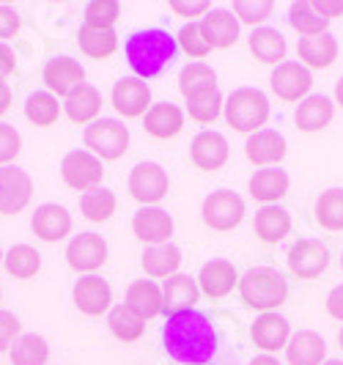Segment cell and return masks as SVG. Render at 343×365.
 Wrapping results in <instances>:
<instances>
[{"mask_svg": "<svg viewBox=\"0 0 343 365\" xmlns=\"http://www.w3.org/2000/svg\"><path fill=\"white\" fill-rule=\"evenodd\" d=\"M190 160L200 170H220L228 163V140L220 132L206 129V132L195 135V140L190 146Z\"/></svg>", "mask_w": 343, "mask_h": 365, "instance_id": "19", "label": "cell"}, {"mask_svg": "<svg viewBox=\"0 0 343 365\" xmlns=\"http://www.w3.org/2000/svg\"><path fill=\"white\" fill-rule=\"evenodd\" d=\"M200 28H203L206 41L212 44V50H225V47L236 44V38H239V19L225 9L209 11L200 22Z\"/></svg>", "mask_w": 343, "mask_h": 365, "instance_id": "25", "label": "cell"}, {"mask_svg": "<svg viewBox=\"0 0 343 365\" xmlns=\"http://www.w3.org/2000/svg\"><path fill=\"white\" fill-rule=\"evenodd\" d=\"M179 91L190 99L206 91H217V74L209 63H190L179 74Z\"/></svg>", "mask_w": 343, "mask_h": 365, "instance_id": "36", "label": "cell"}, {"mask_svg": "<svg viewBox=\"0 0 343 365\" xmlns=\"http://www.w3.org/2000/svg\"><path fill=\"white\" fill-rule=\"evenodd\" d=\"M200 297L198 280L190 274H173L163 286V313L179 316V313L195 311V302Z\"/></svg>", "mask_w": 343, "mask_h": 365, "instance_id": "17", "label": "cell"}, {"mask_svg": "<svg viewBox=\"0 0 343 365\" xmlns=\"http://www.w3.org/2000/svg\"><path fill=\"white\" fill-rule=\"evenodd\" d=\"M165 351L184 365H203L215 357L217 335L212 322L198 311L170 316L163 327Z\"/></svg>", "mask_w": 343, "mask_h": 365, "instance_id": "1", "label": "cell"}, {"mask_svg": "<svg viewBox=\"0 0 343 365\" xmlns=\"http://www.w3.org/2000/svg\"><path fill=\"white\" fill-rule=\"evenodd\" d=\"M124 53L138 77H157L176 55V38L163 28L138 31L127 38Z\"/></svg>", "mask_w": 343, "mask_h": 365, "instance_id": "2", "label": "cell"}, {"mask_svg": "<svg viewBox=\"0 0 343 365\" xmlns=\"http://www.w3.org/2000/svg\"><path fill=\"white\" fill-rule=\"evenodd\" d=\"M291 272L302 280H313L329 267V250L319 239H300L289 247Z\"/></svg>", "mask_w": 343, "mask_h": 365, "instance_id": "9", "label": "cell"}, {"mask_svg": "<svg viewBox=\"0 0 343 365\" xmlns=\"http://www.w3.org/2000/svg\"><path fill=\"white\" fill-rule=\"evenodd\" d=\"M168 173L163 165L157 163H138L129 173V192L135 201H140L143 206L160 203L168 195Z\"/></svg>", "mask_w": 343, "mask_h": 365, "instance_id": "7", "label": "cell"}, {"mask_svg": "<svg viewBox=\"0 0 343 365\" xmlns=\"http://www.w3.org/2000/svg\"><path fill=\"white\" fill-rule=\"evenodd\" d=\"M9 108H11V91H9L6 83H0V115H3Z\"/></svg>", "mask_w": 343, "mask_h": 365, "instance_id": "54", "label": "cell"}, {"mask_svg": "<svg viewBox=\"0 0 343 365\" xmlns=\"http://www.w3.org/2000/svg\"><path fill=\"white\" fill-rule=\"evenodd\" d=\"M335 99H338V105L343 108V77L335 83Z\"/></svg>", "mask_w": 343, "mask_h": 365, "instance_id": "56", "label": "cell"}, {"mask_svg": "<svg viewBox=\"0 0 343 365\" xmlns=\"http://www.w3.org/2000/svg\"><path fill=\"white\" fill-rule=\"evenodd\" d=\"M14 69H17V55H14V50L6 41H0V83L9 74H14Z\"/></svg>", "mask_w": 343, "mask_h": 365, "instance_id": "50", "label": "cell"}, {"mask_svg": "<svg viewBox=\"0 0 343 365\" xmlns=\"http://www.w3.org/2000/svg\"><path fill=\"white\" fill-rule=\"evenodd\" d=\"M25 115L31 124L36 127H53L61 115V105H58V96H53L50 91H36L28 96L25 102Z\"/></svg>", "mask_w": 343, "mask_h": 365, "instance_id": "41", "label": "cell"}, {"mask_svg": "<svg viewBox=\"0 0 343 365\" xmlns=\"http://www.w3.org/2000/svg\"><path fill=\"white\" fill-rule=\"evenodd\" d=\"M41 77H44V83H47V88H50L53 96H69L77 86L86 83V69L80 66V61L63 55V58L47 61Z\"/></svg>", "mask_w": 343, "mask_h": 365, "instance_id": "16", "label": "cell"}, {"mask_svg": "<svg viewBox=\"0 0 343 365\" xmlns=\"http://www.w3.org/2000/svg\"><path fill=\"white\" fill-rule=\"evenodd\" d=\"M270 83H272V91L277 93L283 102H300V99L310 91L313 77H310V72H307L302 63H297V61H283L280 66H275Z\"/></svg>", "mask_w": 343, "mask_h": 365, "instance_id": "11", "label": "cell"}, {"mask_svg": "<svg viewBox=\"0 0 343 365\" xmlns=\"http://www.w3.org/2000/svg\"><path fill=\"white\" fill-rule=\"evenodd\" d=\"M234 286H239V274L236 267L225 258H212L209 264L200 267L198 274V289L212 299H220L225 294L234 292Z\"/></svg>", "mask_w": 343, "mask_h": 365, "instance_id": "18", "label": "cell"}, {"mask_svg": "<svg viewBox=\"0 0 343 365\" xmlns=\"http://www.w3.org/2000/svg\"><path fill=\"white\" fill-rule=\"evenodd\" d=\"M316 222L327 231H343V190H327L319 195V201L313 206Z\"/></svg>", "mask_w": 343, "mask_h": 365, "instance_id": "39", "label": "cell"}, {"mask_svg": "<svg viewBox=\"0 0 343 365\" xmlns=\"http://www.w3.org/2000/svg\"><path fill=\"white\" fill-rule=\"evenodd\" d=\"M327 354L324 338L313 329H300L297 335H291L286 344V357L291 365H322Z\"/></svg>", "mask_w": 343, "mask_h": 365, "instance_id": "24", "label": "cell"}, {"mask_svg": "<svg viewBox=\"0 0 343 365\" xmlns=\"http://www.w3.org/2000/svg\"><path fill=\"white\" fill-rule=\"evenodd\" d=\"M341 269H343V256H341Z\"/></svg>", "mask_w": 343, "mask_h": 365, "instance_id": "59", "label": "cell"}, {"mask_svg": "<svg viewBox=\"0 0 343 365\" xmlns=\"http://www.w3.org/2000/svg\"><path fill=\"white\" fill-rule=\"evenodd\" d=\"M19 31V14L9 6H0V41L14 38Z\"/></svg>", "mask_w": 343, "mask_h": 365, "instance_id": "49", "label": "cell"}, {"mask_svg": "<svg viewBox=\"0 0 343 365\" xmlns=\"http://www.w3.org/2000/svg\"><path fill=\"white\" fill-rule=\"evenodd\" d=\"M108 327L118 341L132 344V341H138V338L143 335L145 322L138 316V313L132 311V308H127V305H116V308H110Z\"/></svg>", "mask_w": 343, "mask_h": 365, "instance_id": "37", "label": "cell"}, {"mask_svg": "<svg viewBox=\"0 0 343 365\" xmlns=\"http://www.w3.org/2000/svg\"><path fill=\"white\" fill-rule=\"evenodd\" d=\"M74 305L86 316H102L110 311L113 302V292H110L108 280H102L99 274H86L74 283Z\"/></svg>", "mask_w": 343, "mask_h": 365, "instance_id": "13", "label": "cell"}, {"mask_svg": "<svg viewBox=\"0 0 343 365\" xmlns=\"http://www.w3.org/2000/svg\"><path fill=\"white\" fill-rule=\"evenodd\" d=\"M69 267L77 272H96L108 261V242L99 234H80L66 247Z\"/></svg>", "mask_w": 343, "mask_h": 365, "instance_id": "12", "label": "cell"}, {"mask_svg": "<svg viewBox=\"0 0 343 365\" xmlns=\"http://www.w3.org/2000/svg\"><path fill=\"white\" fill-rule=\"evenodd\" d=\"M113 108L124 118H138L151 108V91L140 77H124L113 86Z\"/></svg>", "mask_w": 343, "mask_h": 365, "instance_id": "14", "label": "cell"}, {"mask_svg": "<svg viewBox=\"0 0 343 365\" xmlns=\"http://www.w3.org/2000/svg\"><path fill=\"white\" fill-rule=\"evenodd\" d=\"M0 261H3V253H0Z\"/></svg>", "mask_w": 343, "mask_h": 365, "instance_id": "60", "label": "cell"}, {"mask_svg": "<svg viewBox=\"0 0 343 365\" xmlns=\"http://www.w3.org/2000/svg\"><path fill=\"white\" fill-rule=\"evenodd\" d=\"M250 338L255 341V346L264 349V351H277L289 344L291 327L289 322L277 313H261L250 327Z\"/></svg>", "mask_w": 343, "mask_h": 365, "instance_id": "23", "label": "cell"}, {"mask_svg": "<svg viewBox=\"0 0 343 365\" xmlns=\"http://www.w3.org/2000/svg\"><path fill=\"white\" fill-rule=\"evenodd\" d=\"M245 154L253 165H277L286 157V138L275 129H258L247 138Z\"/></svg>", "mask_w": 343, "mask_h": 365, "instance_id": "21", "label": "cell"}, {"mask_svg": "<svg viewBox=\"0 0 343 365\" xmlns=\"http://www.w3.org/2000/svg\"><path fill=\"white\" fill-rule=\"evenodd\" d=\"M176 44H179L187 55H193V58H203V55L212 53V44L203 36L200 22H187V25H181L179 36H176Z\"/></svg>", "mask_w": 343, "mask_h": 365, "instance_id": "45", "label": "cell"}, {"mask_svg": "<svg viewBox=\"0 0 343 365\" xmlns=\"http://www.w3.org/2000/svg\"><path fill=\"white\" fill-rule=\"evenodd\" d=\"M132 231H135V237L140 239V242H148V245L160 247V245H168V239L173 237V217L165 209L143 206L132 217Z\"/></svg>", "mask_w": 343, "mask_h": 365, "instance_id": "15", "label": "cell"}, {"mask_svg": "<svg viewBox=\"0 0 343 365\" xmlns=\"http://www.w3.org/2000/svg\"><path fill=\"white\" fill-rule=\"evenodd\" d=\"M322 365H343L341 360H327V363H322Z\"/></svg>", "mask_w": 343, "mask_h": 365, "instance_id": "57", "label": "cell"}, {"mask_svg": "<svg viewBox=\"0 0 343 365\" xmlns=\"http://www.w3.org/2000/svg\"><path fill=\"white\" fill-rule=\"evenodd\" d=\"M332 113H335L332 102L322 93H316V96H307L305 102H300V108L294 113V121L305 132H316V129H324L332 121Z\"/></svg>", "mask_w": 343, "mask_h": 365, "instance_id": "30", "label": "cell"}, {"mask_svg": "<svg viewBox=\"0 0 343 365\" xmlns=\"http://www.w3.org/2000/svg\"><path fill=\"white\" fill-rule=\"evenodd\" d=\"M118 17H121L118 0H91L86 6V25L91 28H113Z\"/></svg>", "mask_w": 343, "mask_h": 365, "instance_id": "44", "label": "cell"}, {"mask_svg": "<svg viewBox=\"0 0 343 365\" xmlns=\"http://www.w3.org/2000/svg\"><path fill=\"white\" fill-rule=\"evenodd\" d=\"M200 215H203V222L212 231H231L245 217V201L236 195L234 190H217L203 201Z\"/></svg>", "mask_w": 343, "mask_h": 365, "instance_id": "6", "label": "cell"}, {"mask_svg": "<svg viewBox=\"0 0 343 365\" xmlns=\"http://www.w3.org/2000/svg\"><path fill=\"white\" fill-rule=\"evenodd\" d=\"M289 173L280 168H267V170H255L250 179V195L255 201L275 206L286 192H289Z\"/></svg>", "mask_w": 343, "mask_h": 365, "instance_id": "27", "label": "cell"}, {"mask_svg": "<svg viewBox=\"0 0 343 365\" xmlns=\"http://www.w3.org/2000/svg\"><path fill=\"white\" fill-rule=\"evenodd\" d=\"M3 264H6V269H9L11 277L28 280V277H34V274L41 269V256H39L31 245H14V247L3 256Z\"/></svg>", "mask_w": 343, "mask_h": 365, "instance_id": "40", "label": "cell"}, {"mask_svg": "<svg viewBox=\"0 0 343 365\" xmlns=\"http://www.w3.org/2000/svg\"><path fill=\"white\" fill-rule=\"evenodd\" d=\"M225 121L239 132H258V129L267 124L270 118V102L267 96L258 91V88H236L231 91V96L225 99Z\"/></svg>", "mask_w": 343, "mask_h": 365, "instance_id": "4", "label": "cell"}, {"mask_svg": "<svg viewBox=\"0 0 343 365\" xmlns=\"http://www.w3.org/2000/svg\"><path fill=\"white\" fill-rule=\"evenodd\" d=\"M250 53L261 63L280 66L283 55H286V38H283V34H277L275 28H258V31L250 34Z\"/></svg>", "mask_w": 343, "mask_h": 365, "instance_id": "31", "label": "cell"}, {"mask_svg": "<svg viewBox=\"0 0 343 365\" xmlns=\"http://www.w3.org/2000/svg\"><path fill=\"white\" fill-rule=\"evenodd\" d=\"M327 313H329L332 319L343 322V283L335 286V289L329 292V297H327Z\"/></svg>", "mask_w": 343, "mask_h": 365, "instance_id": "52", "label": "cell"}, {"mask_svg": "<svg viewBox=\"0 0 343 365\" xmlns=\"http://www.w3.org/2000/svg\"><path fill=\"white\" fill-rule=\"evenodd\" d=\"M127 308H132L143 322L160 316L163 313V289L154 280H135L127 289Z\"/></svg>", "mask_w": 343, "mask_h": 365, "instance_id": "28", "label": "cell"}, {"mask_svg": "<svg viewBox=\"0 0 343 365\" xmlns=\"http://www.w3.org/2000/svg\"><path fill=\"white\" fill-rule=\"evenodd\" d=\"M83 143L99 160H118L129 148V129L116 118H99L83 132Z\"/></svg>", "mask_w": 343, "mask_h": 365, "instance_id": "5", "label": "cell"}, {"mask_svg": "<svg viewBox=\"0 0 343 365\" xmlns=\"http://www.w3.org/2000/svg\"><path fill=\"white\" fill-rule=\"evenodd\" d=\"M297 55L310 69H327L338 58V41L329 31L319 34V36H305L297 44Z\"/></svg>", "mask_w": 343, "mask_h": 365, "instance_id": "26", "label": "cell"}, {"mask_svg": "<svg viewBox=\"0 0 343 365\" xmlns=\"http://www.w3.org/2000/svg\"><path fill=\"white\" fill-rule=\"evenodd\" d=\"M170 9H173L176 14H181V17H198V14H203V11L209 9V3H206V0H195V3H181V0H173V3H170Z\"/></svg>", "mask_w": 343, "mask_h": 365, "instance_id": "51", "label": "cell"}, {"mask_svg": "<svg viewBox=\"0 0 343 365\" xmlns=\"http://www.w3.org/2000/svg\"><path fill=\"white\" fill-rule=\"evenodd\" d=\"M31 228L41 242H61L72 231V215L58 203H44L34 212Z\"/></svg>", "mask_w": 343, "mask_h": 365, "instance_id": "20", "label": "cell"}, {"mask_svg": "<svg viewBox=\"0 0 343 365\" xmlns=\"http://www.w3.org/2000/svg\"><path fill=\"white\" fill-rule=\"evenodd\" d=\"M184 127V110L179 105H170V102H160V105H151L145 113L143 129L157 138V140H170L176 138Z\"/></svg>", "mask_w": 343, "mask_h": 365, "instance_id": "22", "label": "cell"}, {"mask_svg": "<svg viewBox=\"0 0 343 365\" xmlns=\"http://www.w3.org/2000/svg\"><path fill=\"white\" fill-rule=\"evenodd\" d=\"M77 44H80V50L88 55V58L102 61V58H110V55L116 53L118 36H116L113 28H91V25H83L77 31Z\"/></svg>", "mask_w": 343, "mask_h": 365, "instance_id": "33", "label": "cell"}, {"mask_svg": "<svg viewBox=\"0 0 343 365\" xmlns=\"http://www.w3.org/2000/svg\"><path fill=\"white\" fill-rule=\"evenodd\" d=\"M80 212L91 222H105L116 212V195L110 190H105V187H93V190L80 195Z\"/></svg>", "mask_w": 343, "mask_h": 365, "instance_id": "42", "label": "cell"}, {"mask_svg": "<svg viewBox=\"0 0 343 365\" xmlns=\"http://www.w3.org/2000/svg\"><path fill=\"white\" fill-rule=\"evenodd\" d=\"M316 9L324 14L327 19L329 17H341L343 14V3H329V0H322V3H316Z\"/></svg>", "mask_w": 343, "mask_h": 365, "instance_id": "53", "label": "cell"}, {"mask_svg": "<svg viewBox=\"0 0 343 365\" xmlns=\"http://www.w3.org/2000/svg\"><path fill=\"white\" fill-rule=\"evenodd\" d=\"M34 195V182L19 168H0V215H17L22 212Z\"/></svg>", "mask_w": 343, "mask_h": 365, "instance_id": "10", "label": "cell"}, {"mask_svg": "<svg viewBox=\"0 0 343 365\" xmlns=\"http://www.w3.org/2000/svg\"><path fill=\"white\" fill-rule=\"evenodd\" d=\"M253 228L264 242L275 245V242H280L283 237H289L291 217H289V212L280 209V206H264L261 212H255Z\"/></svg>", "mask_w": 343, "mask_h": 365, "instance_id": "32", "label": "cell"}, {"mask_svg": "<svg viewBox=\"0 0 343 365\" xmlns=\"http://www.w3.org/2000/svg\"><path fill=\"white\" fill-rule=\"evenodd\" d=\"M222 105L225 102H222L220 91H206L187 99V113H190V118H195L200 124H212L217 115L222 113Z\"/></svg>", "mask_w": 343, "mask_h": 365, "instance_id": "43", "label": "cell"}, {"mask_svg": "<svg viewBox=\"0 0 343 365\" xmlns=\"http://www.w3.org/2000/svg\"><path fill=\"white\" fill-rule=\"evenodd\" d=\"M239 294L242 302L253 311L275 313V308H280L289 297V286L286 277L272 269V267H253L239 277Z\"/></svg>", "mask_w": 343, "mask_h": 365, "instance_id": "3", "label": "cell"}, {"mask_svg": "<svg viewBox=\"0 0 343 365\" xmlns=\"http://www.w3.org/2000/svg\"><path fill=\"white\" fill-rule=\"evenodd\" d=\"M289 22L297 34L305 36H319V34H327V25L329 19L316 9V3L310 0H300V3H291L289 9Z\"/></svg>", "mask_w": 343, "mask_h": 365, "instance_id": "34", "label": "cell"}, {"mask_svg": "<svg viewBox=\"0 0 343 365\" xmlns=\"http://www.w3.org/2000/svg\"><path fill=\"white\" fill-rule=\"evenodd\" d=\"M338 344H341V349H343V329H341V335H338Z\"/></svg>", "mask_w": 343, "mask_h": 365, "instance_id": "58", "label": "cell"}, {"mask_svg": "<svg viewBox=\"0 0 343 365\" xmlns=\"http://www.w3.org/2000/svg\"><path fill=\"white\" fill-rule=\"evenodd\" d=\"M47 360H50V346L36 332L19 335L11 346V363L14 365H47Z\"/></svg>", "mask_w": 343, "mask_h": 365, "instance_id": "38", "label": "cell"}, {"mask_svg": "<svg viewBox=\"0 0 343 365\" xmlns=\"http://www.w3.org/2000/svg\"><path fill=\"white\" fill-rule=\"evenodd\" d=\"M250 365H280V363H277L275 357H270V354H264V357H255Z\"/></svg>", "mask_w": 343, "mask_h": 365, "instance_id": "55", "label": "cell"}, {"mask_svg": "<svg viewBox=\"0 0 343 365\" xmlns=\"http://www.w3.org/2000/svg\"><path fill=\"white\" fill-rule=\"evenodd\" d=\"M272 9H275V3L272 0H236L234 3V14L239 22H247V25H255V22H264V19L272 14Z\"/></svg>", "mask_w": 343, "mask_h": 365, "instance_id": "46", "label": "cell"}, {"mask_svg": "<svg viewBox=\"0 0 343 365\" xmlns=\"http://www.w3.org/2000/svg\"><path fill=\"white\" fill-rule=\"evenodd\" d=\"M19 148H22V140H19V132L11 124H0V165L11 163L17 160Z\"/></svg>", "mask_w": 343, "mask_h": 365, "instance_id": "47", "label": "cell"}, {"mask_svg": "<svg viewBox=\"0 0 343 365\" xmlns=\"http://www.w3.org/2000/svg\"><path fill=\"white\" fill-rule=\"evenodd\" d=\"M102 108V93L96 91L91 83H83V86H77L69 96H66V115L72 118L74 124H88L96 118V113Z\"/></svg>", "mask_w": 343, "mask_h": 365, "instance_id": "29", "label": "cell"}, {"mask_svg": "<svg viewBox=\"0 0 343 365\" xmlns=\"http://www.w3.org/2000/svg\"><path fill=\"white\" fill-rule=\"evenodd\" d=\"M19 335V319L14 313L0 311V349H9Z\"/></svg>", "mask_w": 343, "mask_h": 365, "instance_id": "48", "label": "cell"}, {"mask_svg": "<svg viewBox=\"0 0 343 365\" xmlns=\"http://www.w3.org/2000/svg\"><path fill=\"white\" fill-rule=\"evenodd\" d=\"M181 264V250L176 245L148 247L143 253V269L151 277H173Z\"/></svg>", "mask_w": 343, "mask_h": 365, "instance_id": "35", "label": "cell"}, {"mask_svg": "<svg viewBox=\"0 0 343 365\" xmlns=\"http://www.w3.org/2000/svg\"><path fill=\"white\" fill-rule=\"evenodd\" d=\"M61 176L72 190L88 192L93 187H99L105 168H102V160L93 157L91 151H69L61 163Z\"/></svg>", "mask_w": 343, "mask_h": 365, "instance_id": "8", "label": "cell"}]
</instances>
